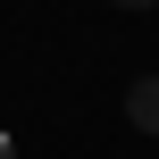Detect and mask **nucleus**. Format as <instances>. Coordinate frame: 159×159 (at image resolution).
<instances>
[{
	"instance_id": "nucleus-2",
	"label": "nucleus",
	"mask_w": 159,
	"mask_h": 159,
	"mask_svg": "<svg viewBox=\"0 0 159 159\" xmlns=\"http://www.w3.org/2000/svg\"><path fill=\"white\" fill-rule=\"evenodd\" d=\"M117 8H151V0H117Z\"/></svg>"
},
{
	"instance_id": "nucleus-1",
	"label": "nucleus",
	"mask_w": 159,
	"mask_h": 159,
	"mask_svg": "<svg viewBox=\"0 0 159 159\" xmlns=\"http://www.w3.org/2000/svg\"><path fill=\"white\" fill-rule=\"evenodd\" d=\"M126 117H134L143 134H159V75H134V92H126Z\"/></svg>"
}]
</instances>
